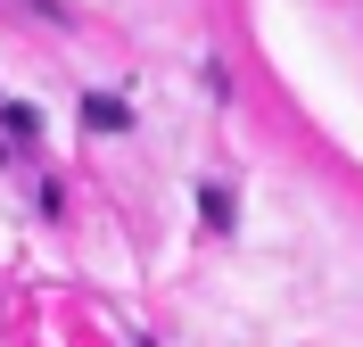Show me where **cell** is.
Returning <instances> with one entry per match:
<instances>
[{"instance_id": "4", "label": "cell", "mask_w": 363, "mask_h": 347, "mask_svg": "<svg viewBox=\"0 0 363 347\" xmlns=\"http://www.w3.org/2000/svg\"><path fill=\"white\" fill-rule=\"evenodd\" d=\"M25 9H42V17H67V0H25Z\"/></svg>"}, {"instance_id": "1", "label": "cell", "mask_w": 363, "mask_h": 347, "mask_svg": "<svg viewBox=\"0 0 363 347\" xmlns=\"http://www.w3.org/2000/svg\"><path fill=\"white\" fill-rule=\"evenodd\" d=\"M83 133H99V141L133 133V108H124V99H108V92H83Z\"/></svg>"}, {"instance_id": "3", "label": "cell", "mask_w": 363, "mask_h": 347, "mask_svg": "<svg viewBox=\"0 0 363 347\" xmlns=\"http://www.w3.org/2000/svg\"><path fill=\"white\" fill-rule=\"evenodd\" d=\"M199 215H206L215 231H231V190H223V182H206V190H199Z\"/></svg>"}, {"instance_id": "2", "label": "cell", "mask_w": 363, "mask_h": 347, "mask_svg": "<svg viewBox=\"0 0 363 347\" xmlns=\"http://www.w3.org/2000/svg\"><path fill=\"white\" fill-rule=\"evenodd\" d=\"M0 124H9L17 141H33V133H42V108H33V99H9V108H0Z\"/></svg>"}]
</instances>
